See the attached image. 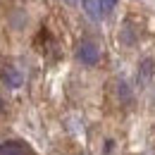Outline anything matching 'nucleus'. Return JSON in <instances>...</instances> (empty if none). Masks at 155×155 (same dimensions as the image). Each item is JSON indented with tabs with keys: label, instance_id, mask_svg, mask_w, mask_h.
<instances>
[{
	"label": "nucleus",
	"instance_id": "423d86ee",
	"mask_svg": "<svg viewBox=\"0 0 155 155\" xmlns=\"http://www.w3.org/2000/svg\"><path fill=\"white\" fill-rule=\"evenodd\" d=\"M0 110H2V98H0Z\"/></svg>",
	"mask_w": 155,
	"mask_h": 155
},
{
	"label": "nucleus",
	"instance_id": "7ed1b4c3",
	"mask_svg": "<svg viewBox=\"0 0 155 155\" xmlns=\"http://www.w3.org/2000/svg\"><path fill=\"white\" fill-rule=\"evenodd\" d=\"M0 155H29L26 150V146H21V143H2L0 146Z\"/></svg>",
	"mask_w": 155,
	"mask_h": 155
},
{
	"label": "nucleus",
	"instance_id": "20e7f679",
	"mask_svg": "<svg viewBox=\"0 0 155 155\" xmlns=\"http://www.w3.org/2000/svg\"><path fill=\"white\" fill-rule=\"evenodd\" d=\"M84 7H86V12H88L91 19H100V17H103V5H100V0H84Z\"/></svg>",
	"mask_w": 155,
	"mask_h": 155
},
{
	"label": "nucleus",
	"instance_id": "f03ea898",
	"mask_svg": "<svg viewBox=\"0 0 155 155\" xmlns=\"http://www.w3.org/2000/svg\"><path fill=\"white\" fill-rule=\"evenodd\" d=\"M2 79H5V84L12 86V88H19L21 81H24V77H21L15 67H5V69H2Z\"/></svg>",
	"mask_w": 155,
	"mask_h": 155
},
{
	"label": "nucleus",
	"instance_id": "f257e3e1",
	"mask_svg": "<svg viewBox=\"0 0 155 155\" xmlns=\"http://www.w3.org/2000/svg\"><path fill=\"white\" fill-rule=\"evenodd\" d=\"M79 60L81 62H86V64H96L98 60H100V50H98L96 43H81L79 45Z\"/></svg>",
	"mask_w": 155,
	"mask_h": 155
},
{
	"label": "nucleus",
	"instance_id": "0eeeda50",
	"mask_svg": "<svg viewBox=\"0 0 155 155\" xmlns=\"http://www.w3.org/2000/svg\"><path fill=\"white\" fill-rule=\"evenodd\" d=\"M69 2H74V0H69Z\"/></svg>",
	"mask_w": 155,
	"mask_h": 155
},
{
	"label": "nucleus",
	"instance_id": "39448f33",
	"mask_svg": "<svg viewBox=\"0 0 155 155\" xmlns=\"http://www.w3.org/2000/svg\"><path fill=\"white\" fill-rule=\"evenodd\" d=\"M100 5H103V12H110L117 5V0H100Z\"/></svg>",
	"mask_w": 155,
	"mask_h": 155
}]
</instances>
